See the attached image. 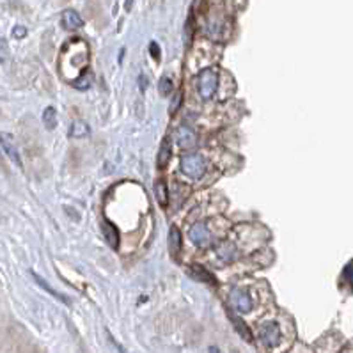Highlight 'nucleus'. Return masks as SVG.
Wrapping results in <instances>:
<instances>
[{
  "mask_svg": "<svg viewBox=\"0 0 353 353\" xmlns=\"http://www.w3.org/2000/svg\"><path fill=\"white\" fill-rule=\"evenodd\" d=\"M101 229H103L105 240L108 241V245H110V247H118L119 238H118V231L114 229V226H110L108 222H103V224H101Z\"/></svg>",
  "mask_w": 353,
  "mask_h": 353,
  "instance_id": "nucleus-15",
  "label": "nucleus"
},
{
  "mask_svg": "<svg viewBox=\"0 0 353 353\" xmlns=\"http://www.w3.org/2000/svg\"><path fill=\"white\" fill-rule=\"evenodd\" d=\"M216 255H218V259L222 263H231V261L236 259V255H238V250H236L235 243H231V241H224L218 245L216 249Z\"/></svg>",
  "mask_w": 353,
  "mask_h": 353,
  "instance_id": "nucleus-9",
  "label": "nucleus"
},
{
  "mask_svg": "<svg viewBox=\"0 0 353 353\" xmlns=\"http://www.w3.org/2000/svg\"><path fill=\"white\" fill-rule=\"evenodd\" d=\"M231 321H233V325H235V329L238 330V333H240L241 337L245 339V341H249V343H252V332H250V329L247 327L243 321H241L238 316H235V314H229Z\"/></svg>",
  "mask_w": 353,
  "mask_h": 353,
  "instance_id": "nucleus-13",
  "label": "nucleus"
},
{
  "mask_svg": "<svg viewBox=\"0 0 353 353\" xmlns=\"http://www.w3.org/2000/svg\"><path fill=\"white\" fill-rule=\"evenodd\" d=\"M259 337H261V341L268 346V348H274V346L279 344L280 337H282V332H280L279 325L274 323V321H268V323L261 325Z\"/></svg>",
  "mask_w": 353,
  "mask_h": 353,
  "instance_id": "nucleus-5",
  "label": "nucleus"
},
{
  "mask_svg": "<svg viewBox=\"0 0 353 353\" xmlns=\"http://www.w3.org/2000/svg\"><path fill=\"white\" fill-rule=\"evenodd\" d=\"M210 353H220V352H218V348H215V346H211V348H210Z\"/></svg>",
  "mask_w": 353,
  "mask_h": 353,
  "instance_id": "nucleus-30",
  "label": "nucleus"
},
{
  "mask_svg": "<svg viewBox=\"0 0 353 353\" xmlns=\"http://www.w3.org/2000/svg\"><path fill=\"white\" fill-rule=\"evenodd\" d=\"M0 147L2 151L5 153V157L9 158L11 162L15 165L21 167V158H20V151H18V146L15 142V137L7 132H0Z\"/></svg>",
  "mask_w": 353,
  "mask_h": 353,
  "instance_id": "nucleus-4",
  "label": "nucleus"
},
{
  "mask_svg": "<svg viewBox=\"0 0 353 353\" xmlns=\"http://www.w3.org/2000/svg\"><path fill=\"white\" fill-rule=\"evenodd\" d=\"M192 274H194V277H196L197 280H206V282L213 284V279H211V275H208L204 270H199V274H196V272H192Z\"/></svg>",
  "mask_w": 353,
  "mask_h": 353,
  "instance_id": "nucleus-22",
  "label": "nucleus"
},
{
  "mask_svg": "<svg viewBox=\"0 0 353 353\" xmlns=\"http://www.w3.org/2000/svg\"><path fill=\"white\" fill-rule=\"evenodd\" d=\"M62 25H64V29L77 30V29H80V27H83V20H82V16H80L75 9H66L62 13Z\"/></svg>",
  "mask_w": 353,
  "mask_h": 353,
  "instance_id": "nucleus-8",
  "label": "nucleus"
},
{
  "mask_svg": "<svg viewBox=\"0 0 353 353\" xmlns=\"http://www.w3.org/2000/svg\"><path fill=\"white\" fill-rule=\"evenodd\" d=\"M169 247H171L172 255H177L181 250V235H179V229L176 226H172L169 231Z\"/></svg>",
  "mask_w": 353,
  "mask_h": 353,
  "instance_id": "nucleus-12",
  "label": "nucleus"
},
{
  "mask_svg": "<svg viewBox=\"0 0 353 353\" xmlns=\"http://www.w3.org/2000/svg\"><path fill=\"white\" fill-rule=\"evenodd\" d=\"M196 87H197V94L202 101H208L216 94V89H218V73H216L213 68H206L202 69L201 73L197 75L196 80Z\"/></svg>",
  "mask_w": 353,
  "mask_h": 353,
  "instance_id": "nucleus-1",
  "label": "nucleus"
},
{
  "mask_svg": "<svg viewBox=\"0 0 353 353\" xmlns=\"http://www.w3.org/2000/svg\"><path fill=\"white\" fill-rule=\"evenodd\" d=\"M32 275H34V279H36V280H38V282H39V284H41V286H43L44 290H48V293H52V294H54V296H57V298H59V300H62V302H66V304H68V300L64 298L62 294H59V293H57V291H55V290H52V288H50V286H48V284H46V282H44V280H43V279H41L39 275H36V274H32Z\"/></svg>",
  "mask_w": 353,
  "mask_h": 353,
  "instance_id": "nucleus-20",
  "label": "nucleus"
},
{
  "mask_svg": "<svg viewBox=\"0 0 353 353\" xmlns=\"http://www.w3.org/2000/svg\"><path fill=\"white\" fill-rule=\"evenodd\" d=\"M188 236H190L192 243L199 249H206L211 243V231L204 222H196L188 231Z\"/></svg>",
  "mask_w": 353,
  "mask_h": 353,
  "instance_id": "nucleus-3",
  "label": "nucleus"
},
{
  "mask_svg": "<svg viewBox=\"0 0 353 353\" xmlns=\"http://www.w3.org/2000/svg\"><path fill=\"white\" fill-rule=\"evenodd\" d=\"M158 89H160V94H162V96H169V94H172V91H174V83H172V80L169 78V77H163V78H160V82H158Z\"/></svg>",
  "mask_w": 353,
  "mask_h": 353,
  "instance_id": "nucleus-19",
  "label": "nucleus"
},
{
  "mask_svg": "<svg viewBox=\"0 0 353 353\" xmlns=\"http://www.w3.org/2000/svg\"><path fill=\"white\" fill-rule=\"evenodd\" d=\"M176 142L183 149H192L197 144V137L188 126H179L176 130Z\"/></svg>",
  "mask_w": 353,
  "mask_h": 353,
  "instance_id": "nucleus-7",
  "label": "nucleus"
},
{
  "mask_svg": "<svg viewBox=\"0 0 353 353\" xmlns=\"http://www.w3.org/2000/svg\"><path fill=\"white\" fill-rule=\"evenodd\" d=\"M149 50H151V55H153V59H160V50H158V44L157 43H151L149 44Z\"/></svg>",
  "mask_w": 353,
  "mask_h": 353,
  "instance_id": "nucleus-25",
  "label": "nucleus"
},
{
  "mask_svg": "<svg viewBox=\"0 0 353 353\" xmlns=\"http://www.w3.org/2000/svg\"><path fill=\"white\" fill-rule=\"evenodd\" d=\"M114 344H116V348H118L121 353H126V352H124V348H123V346H121V344H118V343H116V341H114Z\"/></svg>",
  "mask_w": 353,
  "mask_h": 353,
  "instance_id": "nucleus-28",
  "label": "nucleus"
},
{
  "mask_svg": "<svg viewBox=\"0 0 353 353\" xmlns=\"http://www.w3.org/2000/svg\"><path fill=\"white\" fill-rule=\"evenodd\" d=\"M155 197H157V201L160 206H167L169 196H167V187H165V181H163V179L155 183Z\"/></svg>",
  "mask_w": 353,
  "mask_h": 353,
  "instance_id": "nucleus-14",
  "label": "nucleus"
},
{
  "mask_svg": "<svg viewBox=\"0 0 353 353\" xmlns=\"http://www.w3.org/2000/svg\"><path fill=\"white\" fill-rule=\"evenodd\" d=\"M43 123L46 130H54L57 126V110L54 107H46L43 112Z\"/></svg>",
  "mask_w": 353,
  "mask_h": 353,
  "instance_id": "nucleus-16",
  "label": "nucleus"
},
{
  "mask_svg": "<svg viewBox=\"0 0 353 353\" xmlns=\"http://www.w3.org/2000/svg\"><path fill=\"white\" fill-rule=\"evenodd\" d=\"M132 2H133V0H126V11L132 9Z\"/></svg>",
  "mask_w": 353,
  "mask_h": 353,
  "instance_id": "nucleus-29",
  "label": "nucleus"
},
{
  "mask_svg": "<svg viewBox=\"0 0 353 353\" xmlns=\"http://www.w3.org/2000/svg\"><path fill=\"white\" fill-rule=\"evenodd\" d=\"M206 171V160L199 153H188L181 158V172L190 179H201Z\"/></svg>",
  "mask_w": 353,
  "mask_h": 353,
  "instance_id": "nucleus-2",
  "label": "nucleus"
},
{
  "mask_svg": "<svg viewBox=\"0 0 353 353\" xmlns=\"http://www.w3.org/2000/svg\"><path fill=\"white\" fill-rule=\"evenodd\" d=\"M344 277L353 282V263H350V265L346 266V270H344Z\"/></svg>",
  "mask_w": 353,
  "mask_h": 353,
  "instance_id": "nucleus-26",
  "label": "nucleus"
},
{
  "mask_svg": "<svg viewBox=\"0 0 353 353\" xmlns=\"http://www.w3.org/2000/svg\"><path fill=\"white\" fill-rule=\"evenodd\" d=\"M231 304L238 313H250L254 307V302L250 298V294L245 290H233L231 293Z\"/></svg>",
  "mask_w": 353,
  "mask_h": 353,
  "instance_id": "nucleus-6",
  "label": "nucleus"
},
{
  "mask_svg": "<svg viewBox=\"0 0 353 353\" xmlns=\"http://www.w3.org/2000/svg\"><path fill=\"white\" fill-rule=\"evenodd\" d=\"M9 57V44L4 38H0V62H5Z\"/></svg>",
  "mask_w": 353,
  "mask_h": 353,
  "instance_id": "nucleus-21",
  "label": "nucleus"
},
{
  "mask_svg": "<svg viewBox=\"0 0 353 353\" xmlns=\"http://www.w3.org/2000/svg\"><path fill=\"white\" fill-rule=\"evenodd\" d=\"M147 87V77H144V75H140V89H146Z\"/></svg>",
  "mask_w": 353,
  "mask_h": 353,
  "instance_id": "nucleus-27",
  "label": "nucleus"
},
{
  "mask_svg": "<svg viewBox=\"0 0 353 353\" xmlns=\"http://www.w3.org/2000/svg\"><path fill=\"white\" fill-rule=\"evenodd\" d=\"M68 133H69V137H73V138H83L91 133V128H89L87 123H83V121H73L71 126H69Z\"/></svg>",
  "mask_w": 353,
  "mask_h": 353,
  "instance_id": "nucleus-11",
  "label": "nucleus"
},
{
  "mask_svg": "<svg viewBox=\"0 0 353 353\" xmlns=\"http://www.w3.org/2000/svg\"><path fill=\"white\" fill-rule=\"evenodd\" d=\"M208 34H210L211 39H224V21H211L210 27H208Z\"/></svg>",
  "mask_w": 353,
  "mask_h": 353,
  "instance_id": "nucleus-17",
  "label": "nucleus"
},
{
  "mask_svg": "<svg viewBox=\"0 0 353 353\" xmlns=\"http://www.w3.org/2000/svg\"><path fill=\"white\" fill-rule=\"evenodd\" d=\"M91 83H93V75L89 73V71H85V73L82 75V77H78V78L75 80V89H78V91H85V89L91 87Z\"/></svg>",
  "mask_w": 353,
  "mask_h": 353,
  "instance_id": "nucleus-18",
  "label": "nucleus"
},
{
  "mask_svg": "<svg viewBox=\"0 0 353 353\" xmlns=\"http://www.w3.org/2000/svg\"><path fill=\"white\" fill-rule=\"evenodd\" d=\"M0 167H2V155H0Z\"/></svg>",
  "mask_w": 353,
  "mask_h": 353,
  "instance_id": "nucleus-31",
  "label": "nucleus"
},
{
  "mask_svg": "<svg viewBox=\"0 0 353 353\" xmlns=\"http://www.w3.org/2000/svg\"><path fill=\"white\" fill-rule=\"evenodd\" d=\"M179 105H181V94L179 93H176V99H172V103H171V114H174L179 108Z\"/></svg>",
  "mask_w": 353,
  "mask_h": 353,
  "instance_id": "nucleus-23",
  "label": "nucleus"
},
{
  "mask_svg": "<svg viewBox=\"0 0 353 353\" xmlns=\"http://www.w3.org/2000/svg\"><path fill=\"white\" fill-rule=\"evenodd\" d=\"M13 36L18 38V39H21V38L27 36V29H25V27H15V29H13Z\"/></svg>",
  "mask_w": 353,
  "mask_h": 353,
  "instance_id": "nucleus-24",
  "label": "nucleus"
},
{
  "mask_svg": "<svg viewBox=\"0 0 353 353\" xmlns=\"http://www.w3.org/2000/svg\"><path fill=\"white\" fill-rule=\"evenodd\" d=\"M171 157H172V144H171V138L165 137L160 144V151H158V167L160 169H165L171 162Z\"/></svg>",
  "mask_w": 353,
  "mask_h": 353,
  "instance_id": "nucleus-10",
  "label": "nucleus"
}]
</instances>
